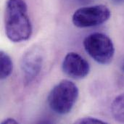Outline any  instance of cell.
Listing matches in <instances>:
<instances>
[{"label":"cell","instance_id":"obj_1","mask_svg":"<svg viewBox=\"0 0 124 124\" xmlns=\"http://www.w3.org/2000/svg\"><path fill=\"white\" fill-rule=\"evenodd\" d=\"M4 28L6 36L12 42L19 43L31 38L33 28L24 0H7Z\"/></svg>","mask_w":124,"mask_h":124},{"label":"cell","instance_id":"obj_2","mask_svg":"<svg viewBox=\"0 0 124 124\" xmlns=\"http://www.w3.org/2000/svg\"><path fill=\"white\" fill-rule=\"evenodd\" d=\"M78 86L69 80H62L51 90L47 102L50 109L57 114L66 115L73 108L78 98Z\"/></svg>","mask_w":124,"mask_h":124},{"label":"cell","instance_id":"obj_3","mask_svg":"<svg viewBox=\"0 0 124 124\" xmlns=\"http://www.w3.org/2000/svg\"><path fill=\"white\" fill-rule=\"evenodd\" d=\"M84 47L97 62L108 65L113 59L115 46L111 39L102 33H93L84 40Z\"/></svg>","mask_w":124,"mask_h":124},{"label":"cell","instance_id":"obj_4","mask_svg":"<svg viewBox=\"0 0 124 124\" xmlns=\"http://www.w3.org/2000/svg\"><path fill=\"white\" fill-rule=\"evenodd\" d=\"M110 15V10L105 5L87 6L78 9L73 15L72 21L78 28L95 27L107 22Z\"/></svg>","mask_w":124,"mask_h":124},{"label":"cell","instance_id":"obj_5","mask_svg":"<svg viewBox=\"0 0 124 124\" xmlns=\"http://www.w3.org/2000/svg\"><path fill=\"white\" fill-rule=\"evenodd\" d=\"M44 62V54L40 47L33 46L23 55L21 70L25 86L31 84L40 74Z\"/></svg>","mask_w":124,"mask_h":124},{"label":"cell","instance_id":"obj_6","mask_svg":"<svg viewBox=\"0 0 124 124\" xmlns=\"http://www.w3.org/2000/svg\"><path fill=\"white\" fill-rule=\"evenodd\" d=\"M62 67L66 75L75 79H82L86 77L90 71V65L86 60L73 52L66 54Z\"/></svg>","mask_w":124,"mask_h":124},{"label":"cell","instance_id":"obj_7","mask_svg":"<svg viewBox=\"0 0 124 124\" xmlns=\"http://www.w3.org/2000/svg\"><path fill=\"white\" fill-rule=\"evenodd\" d=\"M111 113L117 121L124 123V93L116 97L113 101Z\"/></svg>","mask_w":124,"mask_h":124},{"label":"cell","instance_id":"obj_8","mask_svg":"<svg viewBox=\"0 0 124 124\" xmlns=\"http://www.w3.org/2000/svg\"><path fill=\"white\" fill-rule=\"evenodd\" d=\"M0 76L1 79L4 80L8 78L13 70V62L11 57L4 52H0Z\"/></svg>","mask_w":124,"mask_h":124},{"label":"cell","instance_id":"obj_9","mask_svg":"<svg viewBox=\"0 0 124 124\" xmlns=\"http://www.w3.org/2000/svg\"><path fill=\"white\" fill-rule=\"evenodd\" d=\"M78 124H107V122H105L100 119L93 118V117H84L78 119L75 122Z\"/></svg>","mask_w":124,"mask_h":124},{"label":"cell","instance_id":"obj_10","mask_svg":"<svg viewBox=\"0 0 124 124\" xmlns=\"http://www.w3.org/2000/svg\"><path fill=\"white\" fill-rule=\"evenodd\" d=\"M18 124V122L15 120L14 118H8L5 120H4L2 122H1V124Z\"/></svg>","mask_w":124,"mask_h":124},{"label":"cell","instance_id":"obj_11","mask_svg":"<svg viewBox=\"0 0 124 124\" xmlns=\"http://www.w3.org/2000/svg\"><path fill=\"white\" fill-rule=\"evenodd\" d=\"M113 1V3L115 4H121L124 2V0H112Z\"/></svg>","mask_w":124,"mask_h":124},{"label":"cell","instance_id":"obj_12","mask_svg":"<svg viewBox=\"0 0 124 124\" xmlns=\"http://www.w3.org/2000/svg\"><path fill=\"white\" fill-rule=\"evenodd\" d=\"M122 69H123V70L124 71V65H123V68H122Z\"/></svg>","mask_w":124,"mask_h":124}]
</instances>
